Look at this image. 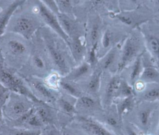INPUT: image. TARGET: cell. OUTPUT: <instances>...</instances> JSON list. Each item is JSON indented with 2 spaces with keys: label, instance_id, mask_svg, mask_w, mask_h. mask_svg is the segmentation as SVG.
I'll use <instances>...</instances> for the list:
<instances>
[{
  "label": "cell",
  "instance_id": "6da1fadb",
  "mask_svg": "<svg viewBox=\"0 0 159 135\" xmlns=\"http://www.w3.org/2000/svg\"><path fill=\"white\" fill-rule=\"evenodd\" d=\"M53 70L65 76L76 63L66 41L46 26L38 30Z\"/></svg>",
  "mask_w": 159,
  "mask_h": 135
},
{
  "label": "cell",
  "instance_id": "7a4b0ae2",
  "mask_svg": "<svg viewBox=\"0 0 159 135\" xmlns=\"http://www.w3.org/2000/svg\"><path fill=\"white\" fill-rule=\"evenodd\" d=\"M31 40L5 32L0 37V50L6 65L19 72L25 64L32 50Z\"/></svg>",
  "mask_w": 159,
  "mask_h": 135
},
{
  "label": "cell",
  "instance_id": "3957f363",
  "mask_svg": "<svg viewBox=\"0 0 159 135\" xmlns=\"http://www.w3.org/2000/svg\"><path fill=\"white\" fill-rule=\"evenodd\" d=\"M44 24L38 16L24 2L11 16L6 32L18 34L31 40Z\"/></svg>",
  "mask_w": 159,
  "mask_h": 135
},
{
  "label": "cell",
  "instance_id": "277c9868",
  "mask_svg": "<svg viewBox=\"0 0 159 135\" xmlns=\"http://www.w3.org/2000/svg\"><path fill=\"white\" fill-rule=\"evenodd\" d=\"M31 41L32 47L29 58L18 72L22 77L34 76L43 78L53 70L38 31Z\"/></svg>",
  "mask_w": 159,
  "mask_h": 135
},
{
  "label": "cell",
  "instance_id": "5b68a950",
  "mask_svg": "<svg viewBox=\"0 0 159 135\" xmlns=\"http://www.w3.org/2000/svg\"><path fill=\"white\" fill-rule=\"evenodd\" d=\"M102 18L103 26L97 49L99 58L111 49L121 44L130 32L109 16Z\"/></svg>",
  "mask_w": 159,
  "mask_h": 135
},
{
  "label": "cell",
  "instance_id": "8992f818",
  "mask_svg": "<svg viewBox=\"0 0 159 135\" xmlns=\"http://www.w3.org/2000/svg\"><path fill=\"white\" fill-rule=\"evenodd\" d=\"M145 50V46L142 34L139 28L133 29L121 44L117 73L120 74Z\"/></svg>",
  "mask_w": 159,
  "mask_h": 135
},
{
  "label": "cell",
  "instance_id": "52a82bcc",
  "mask_svg": "<svg viewBox=\"0 0 159 135\" xmlns=\"http://www.w3.org/2000/svg\"><path fill=\"white\" fill-rule=\"evenodd\" d=\"M120 11L117 0H81L74 7V16L85 23L86 17L91 14H96L101 17Z\"/></svg>",
  "mask_w": 159,
  "mask_h": 135
},
{
  "label": "cell",
  "instance_id": "ba28073f",
  "mask_svg": "<svg viewBox=\"0 0 159 135\" xmlns=\"http://www.w3.org/2000/svg\"><path fill=\"white\" fill-rule=\"evenodd\" d=\"M138 28L143 37L145 50L153 65L159 68V14Z\"/></svg>",
  "mask_w": 159,
  "mask_h": 135
},
{
  "label": "cell",
  "instance_id": "9c48e42d",
  "mask_svg": "<svg viewBox=\"0 0 159 135\" xmlns=\"http://www.w3.org/2000/svg\"><path fill=\"white\" fill-rule=\"evenodd\" d=\"M157 15L141 5L135 9L120 11L118 12L108 16L122 25L129 31H131L152 19Z\"/></svg>",
  "mask_w": 159,
  "mask_h": 135
},
{
  "label": "cell",
  "instance_id": "30bf717a",
  "mask_svg": "<svg viewBox=\"0 0 159 135\" xmlns=\"http://www.w3.org/2000/svg\"><path fill=\"white\" fill-rule=\"evenodd\" d=\"M25 3L38 16L44 26H46L57 33L67 43L68 37L61 29L57 14L52 11L40 0H25Z\"/></svg>",
  "mask_w": 159,
  "mask_h": 135
},
{
  "label": "cell",
  "instance_id": "8fae6325",
  "mask_svg": "<svg viewBox=\"0 0 159 135\" xmlns=\"http://www.w3.org/2000/svg\"><path fill=\"white\" fill-rule=\"evenodd\" d=\"M35 104L27 97L14 92L11 95L2 106V113L11 121H14L28 111Z\"/></svg>",
  "mask_w": 159,
  "mask_h": 135
},
{
  "label": "cell",
  "instance_id": "7c38bea8",
  "mask_svg": "<svg viewBox=\"0 0 159 135\" xmlns=\"http://www.w3.org/2000/svg\"><path fill=\"white\" fill-rule=\"evenodd\" d=\"M60 26L68 39L85 38V23L75 16L59 12L57 14Z\"/></svg>",
  "mask_w": 159,
  "mask_h": 135
},
{
  "label": "cell",
  "instance_id": "4fadbf2b",
  "mask_svg": "<svg viewBox=\"0 0 159 135\" xmlns=\"http://www.w3.org/2000/svg\"><path fill=\"white\" fill-rule=\"evenodd\" d=\"M103 26L102 18L98 14H91L85 22V41L87 51L93 47H98Z\"/></svg>",
  "mask_w": 159,
  "mask_h": 135
},
{
  "label": "cell",
  "instance_id": "5bb4252c",
  "mask_svg": "<svg viewBox=\"0 0 159 135\" xmlns=\"http://www.w3.org/2000/svg\"><path fill=\"white\" fill-rule=\"evenodd\" d=\"M22 77L24 78L34 94L42 101L48 104V103L55 101L57 99L56 96L58 91H54L48 88L45 84L42 78L34 76Z\"/></svg>",
  "mask_w": 159,
  "mask_h": 135
},
{
  "label": "cell",
  "instance_id": "9a60e30c",
  "mask_svg": "<svg viewBox=\"0 0 159 135\" xmlns=\"http://www.w3.org/2000/svg\"><path fill=\"white\" fill-rule=\"evenodd\" d=\"M121 78L122 77L119 73H102L100 91H102L104 101L106 104H110L116 99Z\"/></svg>",
  "mask_w": 159,
  "mask_h": 135
},
{
  "label": "cell",
  "instance_id": "2e32d148",
  "mask_svg": "<svg viewBox=\"0 0 159 135\" xmlns=\"http://www.w3.org/2000/svg\"><path fill=\"white\" fill-rule=\"evenodd\" d=\"M121 44L112 47L103 56L99 58L96 68H99L102 72L117 73V71L120 58Z\"/></svg>",
  "mask_w": 159,
  "mask_h": 135
},
{
  "label": "cell",
  "instance_id": "e0dca14e",
  "mask_svg": "<svg viewBox=\"0 0 159 135\" xmlns=\"http://www.w3.org/2000/svg\"><path fill=\"white\" fill-rule=\"evenodd\" d=\"M142 58L143 69L139 80L145 83H159V68L153 65L146 50L143 52Z\"/></svg>",
  "mask_w": 159,
  "mask_h": 135
},
{
  "label": "cell",
  "instance_id": "ac0fdd59",
  "mask_svg": "<svg viewBox=\"0 0 159 135\" xmlns=\"http://www.w3.org/2000/svg\"><path fill=\"white\" fill-rule=\"evenodd\" d=\"M143 53L140 54L120 73L121 77L132 86H134V83L139 80L143 69V62L142 58Z\"/></svg>",
  "mask_w": 159,
  "mask_h": 135
},
{
  "label": "cell",
  "instance_id": "d6986e66",
  "mask_svg": "<svg viewBox=\"0 0 159 135\" xmlns=\"http://www.w3.org/2000/svg\"><path fill=\"white\" fill-rule=\"evenodd\" d=\"M102 72L98 68H95L92 73L85 80L78 83L83 91L94 95L99 93Z\"/></svg>",
  "mask_w": 159,
  "mask_h": 135
},
{
  "label": "cell",
  "instance_id": "ffe728a7",
  "mask_svg": "<svg viewBox=\"0 0 159 135\" xmlns=\"http://www.w3.org/2000/svg\"><path fill=\"white\" fill-rule=\"evenodd\" d=\"M93 71V69L91 65L86 60H84L80 63L76 65L63 77L66 80L79 83L89 77L92 73Z\"/></svg>",
  "mask_w": 159,
  "mask_h": 135
},
{
  "label": "cell",
  "instance_id": "44dd1931",
  "mask_svg": "<svg viewBox=\"0 0 159 135\" xmlns=\"http://www.w3.org/2000/svg\"><path fill=\"white\" fill-rule=\"evenodd\" d=\"M68 45L76 65L85 60L87 53L85 38L69 39Z\"/></svg>",
  "mask_w": 159,
  "mask_h": 135
},
{
  "label": "cell",
  "instance_id": "7402d4cb",
  "mask_svg": "<svg viewBox=\"0 0 159 135\" xmlns=\"http://www.w3.org/2000/svg\"><path fill=\"white\" fill-rule=\"evenodd\" d=\"M25 0H14L11 4L0 9V37L6 32L9 21L16 10Z\"/></svg>",
  "mask_w": 159,
  "mask_h": 135
},
{
  "label": "cell",
  "instance_id": "603a6c76",
  "mask_svg": "<svg viewBox=\"0 0 159 135\" xmlns=\"http://www.w3.org/2000/svg\"><path fill=\"white\" fill-rule=\"evenodd\" d=\"M81 126L92 135H114L104 127L91 118H81Z\"/></svg>",
  "mask_w": 159,
  "mask_h": 135
},
{
  "label": "cell",
  "instance_id": "cb8c5ba5",
  "mask_svg": "<svg viewBox=\"0 0 159 135\" xmlns=\"http://www.w3.org/2000/svg\"><path fill=\"white\" fill-rule=\"evenodd\" d=\"M143 101L153 102L159 100V83H146L144 89L136 94Z\"/></svg>",
  "mask_w": 159,
  "mask_h": 135
},
{
  "label": "cell",
  "instance_id": "d4e9b609",
  "mask_svg": "<svg viewBox=\"0 0 159 135\" xmlns=\"http://www.w3.org/2000/svg\"><path fill=\"white\" fill-rule=\"evenodd\" d=\"M60 91L75 98H78L83 93L78 83L66 80L63 77L60 83Z\"/></svg>",
  "mask_w": 159,
  "mask_h": 135
},
{
  "label": "cell",
  "instance_id": "484cf974",
  "mask_svg": "<svg viewBox=\"0 0 159 135\" xmlns=\"http://www.w3.org/2000/svg\"><path fill=\"white\" fill-rule=\"evenodd\" d=\"M136 96H130L124 98L119 99V101L117 103L116 109L117 111V115L120 119L123 115L129 112L133 108Z\"/></svg>",
  "mask_w": 159,
  "mask_h": 135
},
{
  "label": "cell",
  "instance_id": "4316f807",
  "mask_svg": "<svg viewBox=\"0 0 159 135\" xmlns=\"http://www.w3.org/2000/svg\"><path fill=\"white\" fill-rule=\"evenodd\" d=\"M62 76L57 72L55 70L51 71L46 77L43 79L45 84L50 89L59 91H60V83L61 80Z\"/></svg>",
  "mask_w": 159,
  "mask_h": 135
},
{
  "label": "cell",
  "instance_id": "83f0119b",
  "mask_svg": "<svg viewBox=\"0 0 159 135\" xmlns=\"http://www.w3.org/2000/svg\"><path fill=\"white\" fill-rule=\"evenodd\" d=\"M130 96H136V93L134 90V86L122 77L116 94V99L124 98Z\"/></svg>",
  "mask_w": 159,
  "mask_h": 135
},
{
  "label": "cell",
  "instance_id": "f1b7e54d",
  "mask_svg": "<svg viewBox=\"0 0 159 135\" xmlns=\"http://www.w3.org/2000/svg\"><path fill=\"white\" fill-rule=\"evenodd\" d=\"M38 107H35V112L43 124L50 123L53 120V115L51 107L47 103L39 105Z\"/></svg>",
  "mask_w": 159,
  "mask_h": 135
},
{
  "label": "cell",
  "instance_id": "f546056e",
  "mask_svg": "<svg viewBox=\"0 0 159 135\" xmlns=\"http://www.w3.org/2000/svg\"><path fill=\"white\" fill-rule=\"evenodd\" d=\"M60 110L68 115H73L76 113V107L65 97L61 96L56 100Z\"/></svg>",
  "mask_w": 159,
  "mask_h": 135
},
{
  "label": "cell",
  "instance_id": "4dcf8cb0",
  "mask_svg": "<svg viewBox=\"0 0 159 135\" xmlns=\"http://www.w3.org/2000/svg\"><path fill=\"white\" fill-rule=\"evenodd\" d=\"M59 12L74 16V4L73 0H55Z\"/></svg>",
  "mask_w": 159,
  "mask_h": 135
},
{
  "label": "cell",
  "instance_id": "1f68e13d",
  "mask_svg": "<svg viewBox=\"0 0 159 135\" xmlns=\"http://www.w3.org/2000/svg\"><path fill=\"white\" fill-rule=\"evenodd\" d=\"M120 11H129L141 6V0H117Z\"/></svg>",
  "mask_w": 159,
  "mask_h": 135
},
{
  "label": "cell",
  "instance_id": "d6a6232c",
  "mask_svg": "<svg viewBox=\"0 0 159 135\" xmlns=\"http://www.w3.org/2000/svg\"><path fill=\"white\" fill-rule=\"evenodd\" d=\"M76 104L80 106L85 109H91L94 107L96 105L95 100L89 95H81L77 98Z\"/></svg>",
  "mask_w": 159,
  "mask_h": 135
},
{
  "label": "cell",
  "instance_id": "836d02e7",
  "mask_svg": "<svg viewBox=\"0 0 159 135\" xmlns=\"http://www.w3.org/2000/svg\"><path fill=\"white\" fill-rule=\"evenodd\" d=\"M141 5L152 12L159 14V0H141Z\"/></svg>",
  "mask_w": 159,
  "mask_h": 135
},
{
  "label": "cell",
  "instance_id": "e575fe53",
  "mask_svg": "<svg viewBox=\"0 0 159 135\" xmlns=\"http://www.w3.org/2000/svg\"><path fill=\"white\" fill-rule=\"evenodd\" d=\"M11 90L0 81V106L2 108L11 95Z\"/></svg>",
  "mask_w": 159,
  "mask_h": 135
},
{
  "label": "cell",
  "instance_id": "d590c367",
  "mask_svg": "<svg viewBox=\"0 0 159 135\" xmlns=\"http://www.w3.org/2000/svg\"><path fill=\"white\" fill-rule=\"evenodd\" d=\"M151 114V111L148 109H144L141 110L139 113V119L141 124L143 126H146L148 124Z\"/></svg>",
  "mask_w": 159,
  "mask_h": 135
},
{
  "label": "cell",
  "instance_id": "8d00e7d4",
  "mask_svg": "<svg viewBox=\"0 0 159 135\" xmlns=\"http://www.w3.org/2000/svg\"><path fill=\"white\" fill-rule=\"evenodd\" d=\"M42 131L39 129H19L16 130L14 135H41Z\"/></svg>",
  "mask_w": 159,
  "mask_h": 135
},
{
  "label": "cell",
  "instance_id": "74e56055",
  "mask_svg": "<svg viewBox=\"0 0 159 135\" xmlns=\"http://www.w3.org/2000/svg\"><path fill=\"white\" fill-rule=\"evenodd\" d=\"M40 1L56 14H58L60 12L55 0H40Z\"/></svg>",
  "mask_w": 159,
  "mask_h": 135
},
{
  "label": "cell",
  "instance_id": "f35d334b",
  "mask_svg": "<svg viewBox=\"0 0 159 135\" xmlns=\"http://www.w3.org/2000/svg\"><path fill=\"white\" fill-rule=\"evenodd\" d=\"M106 122L107 124L112 127L116 128L118 126V121L114 116H108L106 119Z\"/></svg>",
  "mask_w": 159,
  "mask_h": 135
},
{
  "label": "cell",
  "instance_id": "ab89813d",
  "mask_svg": "<svg viewBox=\"0 0 159 135\" xmlns=\"http://www.w3.org/2000/svg\"><path fill=\"white\" fill-rule=\"evenodd\" d=\"M14 0H0V9H2L11 4Z\"/></svg>",
  "mask_w": 159,
  "mask_h": 135
},
{
  "label": "cell",
  "instance_id": "60d3db41",
  "mask_svg": "<svg viewBox=\"0 0 159 135\" xmlns=\"http://www.w3.org/2000/svg\"><path fill=\"white\" fill-rule=\"evenodd\" d=\"M5 67H6V64H5L4 59L2 54V52L0 50V72Z\"/></svg>",
  "mask_w": 159,
  "mask_h": 135
},
{
  "label": "cell",
  "instance_id": "b9f144b4",
  "mask_svg": "<svg viewBox=\"0 0 159 135\" xmlns=\"http://www.w3.org/2000/svg\"><path fill=\"white\" fill-rule=\"evenodd\" d=\"M3 118H4V115H3V113H2V108L1 106H0V127L2 125Z\"/></svg>",
  "mask_w": 159,
  "mask_h": 135
},
{
  "label": "cell",
  "instance_id": "7bdbcfd3",
  "mask_svg": "<svg viewBox=\"0 0 159 135\" xmlns=\"http://www.w3.org/2000/svg\"><path fill=\"white\" fill-rule=\"evenodd\" d=\"M128 134H129V135H137L135 131H134L133 130H131V129H129L128 131Z\"/></svg>",
  "mask_w": 159,
  "mask_h": 135
},
{
  "label": "cell",
  "instance_id": "ee69618b",
  "mask_svg": "<svg viewBox=\"0 0 159 135\" xmlns=\"http://www.w3.org/2000/svg\"><path fill=\"white\" fill-rule=\"evenodd\" d=\"M80 1H81V0H73V4H74V7H75L76 5H77Z\"/></svg>",
  "mask_w": 159,
  "mask_h": 135
},
{
  "label": "cell",
  "instance_id": "f6af8a7d",
  "mask_svg": "<svg viewBox=\"0 0 159 135\" xmlns=\"http://www.w3.org/2000/svg\"><path fill=\"white\" fill-rule=\"evenodd\" d=\"M49 135H57V134H56V133H55V131H50V133H49Z\"/></svg>",
  "mask_w": 159,
  "mask_h": 135
},
{
  "label": "cell",
  "instance_id": "bcb514c9",
  "mask_svg": "<svg viewBox=\"0 0 159 135\" xmlns=\"http://www.w3.org/2000/svg\"><path fill=\"white\" fill-rule=\"evenodd\" d=\"M63 135H73V134H69V133H64Z\"/></svg>",
  "mask_w": 159,
  "mask_h": 135
},
{
  "label": "cell",
  "instance_id": "7dc6e473",
  "mask_svg": "<svg viewBox=\"0 0 159 135\" xmlns=\"http://www.w3.org/2000/svg\"><path fill=\"white\" fill-rule=\"evenodd\" d=\"M158 135H159V134H158Z\"/></svg>",
  "mask_w": 159,
  "mask_h": 135
}]
</instances>
